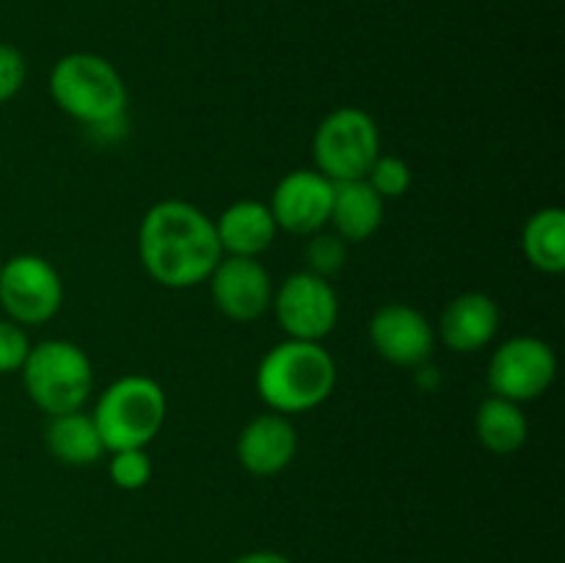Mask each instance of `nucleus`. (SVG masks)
<instances>
[{
  "instance_id": "nucleus-2",
  "label": "nucleus",
  "mask_w": 565,
  "mask_h": 563,
  "mask_svg": "<svg viewBox=\"0 0 565 563\" xmlns=\"http://www.w3.org/2000/svg\"><path fill=\"white\" fill-rule=\"evenodd\" d=\"M337 368L320 342L285 340L257 368V392L276 414H301L331 395Z\"/></svg>"
},
{
  "instance_id": "nucleus-19",
  "label": "nucleus",
  "mask_w": 565,
  "mask_h": 563,
  "mask_svg": "<svg viewBox=\"0 0 565 563\" xmlns=\"http://www.w3.org/2000/svg\"><path fill=\"white\" fill-rule=\"evenodd\" d=\"M524 254L544 274H561L565 268V213L561 208H544L530 215L522 235Z\"/></svg>"
},
{
  "instance_id": "nucleus-11",
  "label": "nucleus",
  "mask_w": 565,
  "mask_h": 563,
  "mask_svg": "<svg viewBox=\"0 0 565 563\" xmlns=\"http://www.w3.org/2000/svg\"><path fill=\"white\" fill-rule=\"evenodd\" d=\"M207 282L215 307L237 323L259 318L274 301L270 276L257 257H221Z\"/></svg>"
},
{
  "instance_id": "nucleus-5",
  "label": "nucleus",
  "mask_w": 565,
  "mask_h": 563,
  "mask_svg": "<svg viewBox=\"0 0 565 563\" xmlns=\"http://www.w3.org/2000/svg\"><path fill=\"white\" fill-rule=\"evenodd\" d=\"M20 373L28 397L50 417L77 412L94 384L86 351L70 340H44L31 346Z\"/></svg>"
},
{
  "instance_id": "nucleus-17",
  "label": "nucleus",
  "mask_w": 565,
  "mask_h": 563,
  "mask_svg": "<svg viewBox=\"0 0 565 563\" xmlns=\"http://www.w3.org/2000/svg\"><path fill=\"white\" fill-rule=\"evenodd\" d=\"M44 442H47V450L58 461L70 464V467H88L105 450L97 425H94V417L92 414H83L81 408L50 417L47 431H44Z\"/></svg>"
},
{
  "instance_id": "nucleus-22",
  "label": "nucleus",
  "mask_w": 565,
  "mask_h": 563,
  "mask_svg": "<svg viewBox=\"0 0 565 563\" xmlns=\"http://www.w3.org/2000/svg\"><path fill=\"white\" fill-rule=\"evenodd\" d=\"M108 472L114 486L125 491H138L149 484L152 478V461L143 453V447H132V450H116L110 456Z\"/></svg>"
},
{
  "instance_id": "nucleus-15",
  "label": "nucleus",
  "mask_w": 565,
  "mask_h": 563,
  "mask_svg": "<svg viewBox=\"0 0 565 563\" xmlns=\"http://www.w3.org/2000/svg\"><path fill=\"white\" fill-rule=\"evenodd\" d=\"M276 226L270 208L254 199L230 204L215 221L221 252L230 257H259L276 241Z\"/></svg>"
},
{
  "instance_id": "nucleus-1",
  "label": "nucleus",
  "mask_w": 565,
  "mask_h": 563,
  "mask_svg": "<svg viewBox=\"0 0 565 563\" xmlns=\"http://www.w3.org/2000/svg\"><path fill=\"white\" fill-rule=\"evenodd\" d=\"M138 257L154 282L185 290L207 282L224 252L210 215L191 202L166 199L138 226Z\"/></svg>"
},
{
  "instance_id": "nucleus-13",
  "label": "nucleus",
  "mask_w": 565,
  "mask_h": 563,
  "mask_svg": "<svg viewBox=\"0 0 565 563\" xmlns=\"http://www.w3.org/2000/svg\"><path fill=\"white\" fill-rule=\"evenodd\" d=\"M298 450V434L285 414H263L243 428L237 439V458L252 475H276L292 461Z\"/></svg>"
},
{
  "instance_id": "nucleus-6",
  "label": "nucleus",
  "mask_w": 565,
  "mask_h": 563,
  "mask_svg": "<svg viewBox=\"0 0 565 563\" xmlns=\"http://www.w3.org/2000/svg\"><path fill=\"white\" fill-rule=\"evenodd\" d=\"M379 155V127H375L373 116L362 108L334 110L315 130V166L331 182L364 180Z\"/></svg>"
},
{
  "instance_id": "nucleus-24",
  "label": "nucleus",
  "mask_w": 565,
  "mask_h": 563,
  "mask_svg": "<svg viewBox=\"0 0 565 563\" xmlns=\"http://www.w3.org/2000/svg\"><path fill=\"white\" fill-rule=\"evenodd\" d=\"M25 59L11 44H0V105L14 99L25 83Z\"/></svg>"
},
{
  "instance_id": "nucleus-14",
  "label": "nucleus",
  "mask_w": 565,
  "mask_h": 563,
  "mask_svg": "<svg viewBox=\"0 0 565 563\" xmlns=\"http://www.w3.org/2000/svg\"><path fill=\"white\" fill-rule=\"evenodd\" d=\"M500 329V307L486 293H463L441 315V340L458 353H475L489 346Z\"/></svg>"
},
{
  "instance_id": "nucleus-10",
  "label": "nucleus",
  "mask_w": 565,
  "mask_h": 563,
  "mask_svg": "<svg viewBox=\"0 0 565 563\" xmlns=\"http://www.w3.org/2000/svg\"><path fill=\"white\" fill-rule=\"evenodd\" d=\"M334 182L318 169H298L281 177L270 196V215L276 226L290 235L309 237L329 224Z\"/></svg>"
},
{
  "instance_id": "nucleus-3",
  "label": "nucleus",
  "mask_w": 565,
  "mask_h": 563,
  "mask_svg": "<svg viewBox=\"0 0 565 563\" xmlns=\"http://www.w3.org/2000/svg\"><path fill=\"white\" fill-rule=\"evenodd\" d=\"M50 94L64 114L92 130H108L125 119L127 86L103 55H64L50 72Z\"/></svg>"
},
{
  "instance_id": "nucleus-25",
  "label": "nucleus",
  "mask_w": 565,
  "mask_h": 563,
  "mask_svg": "<svg viewBox=\"0 0 565 563\" xmlns=\"http://www.w3.org/2000/svg\"><path fill=\"white\" fill-rule=\"evenodd\" d=\"M232 563H292L290 557L279 555V552H246V555L235 557Z\"/></svg>"
},
{
  "instance_id": "nucleus-20",
  "label": "nucleus",
  "mask_w": 565,
  "mask_h": 563,
  "mask_svg": "<svg viewBox=\"0 0 565 563\" xmlns=\"http://www.w3.org/2000/svg\"><path fill=\"white\" fill-rule=\"evenodd\" d=\"M364 180L386 202V199L403 196L412 188V169H408V163L403 158L379 155Z\"/></svg>"
},
{
  "instance_id": "nucleus-8",
  "label": "nucleus",
  "mask_w": 565,
  "mask_h": 563,
  "mask_svg": "<svg viewBox=\"0 0 565 563\" xmlns=\"http://www.w3.org/2000/svg\"><path fill=\"white\" fill-rule=\"evenodd\" d=\"M270 304L290 340L320 342L334 331L337 318H340V298L334 287L312 270H298L287 276Z\"/></svg>"
},
{
  "instance_id": "nucleus-9",
  "label": "nucleus",
  "mask_w": 565,
  "mask_h": 563,
  "mask_svg": "<svg viewBox=\"0 0 565 563\" xmlns=\"http://www.w3.org/2000/svg\"><path fill=\"white\" fill-rule=\"evenodd\" d=\"M557 357L539 337H513L502 342L489 362V386L497 397L527 403L550 390Z\"/></svg>"
},
{
  "instance_id": "nucleus-4",
  "label": "nucleus",
  "mask_w": 565,
  "mask_h": 563,
  "mask_svg": "<svg viewBox=\"0 0 565 563\" xmlns=\"http://www.w3.org/2000/svg\"><path fill=\"white\" fill-rule=\"evenodd\" d=\"M92 417L105 450L147 447L166 423V392L147 375H125L103 392Z\"/></svg>"
},
{
  "instance_id": "nucleus-7",
  "label": "nucleus",
  "mask_w": 565,
  "mask_h": 563,
  "mask_svg": "<svg viewBox=\"0 0 565 563\" xmlns=\"http://www.w3.org/2000/svg\"><path fill=\"white\" fill-rule=\"evenodd\" d=\"M64 301V285L53 265L39 254H17L0 263V307L20 326L47 323Z\"/></svg>"
},
{
  "instance_id": "nucleus-23",
  "label": "nucleus",
  "mask_w": 565,
  "mask_h": 563,
  "mask_svg": "<svg viewBox=\"0 0 565 563\" xmlns=\"http://www.w3.org/2000/svg\"><path fill=\"white\" fill-rule=\"evenodd\" d=\"M31 353V340L25 329L14 320H0V375L17 373Z\"/></svg>"
},
{
  "instance_id": "nucleus-18",
  "label": "nucleus",
  "mask_w": 565,
  "mask_h": 563,
  "mask_svg": "<svg viewBox=\"0 0 565 563\" xmlns=\"http://www.w3.org/2000/svg\"><path fill=\"white\" fill-rule=\"evenodd\" d=\"M475 428H478V439L491 453H516L519 447L527 442V417L522 414L519 403L505 401V397H486L478 406V417H475Z\"/></svg>"
},
{
  "instance_id": "nucleus-21",
  "label": "nucleus",
  "mask_w": 565,
  "mask_h": 563,
  "mask_svg": "<svg viewBox=\"0 0 565 563\" xmlns=\"http://www.w3.org/2000/svg\"><path fill=\"white\" fill-rule=\"evenodd\" d=\"M345 259H348V243L342 241L337 232L320 230V232H315V235H309L307 263H309V270H312V274L329 279L331 274L342 270Z\"/></svg>"
},
{
  "instance_id": "nucleus-16",
  "label": "nucleus",
  "mask_w": 565,
  "mask_h": 563,
  "mask_svg": "<svg viewBox=\"0 0 565 563\" xmlns=\"http://www.w3.org/2000/svg\"><path fill=\"white\" fill-rule=\"evenodd\" d=\"M384 221V199L367 185V180L334 182L329 224L345 243H362L375 235Z\"/></svg>"
},
{
  "instance_id": "nucleus-12",
  "label": "nucleus",
  "mask_w": 565,
  "mask_h": 563,
  "mask_svg": "<svg viewBox=\"0 0 565 563\" xmlns=\"http://www.w3.org/2000/svg\"><path fill=\"white\" fill-rule=\"evenodd\" d=\"M370 340L386 362L419 368L434 353V326L408 304H386L370 320Z\"/></svg>"
}]
</instances>
